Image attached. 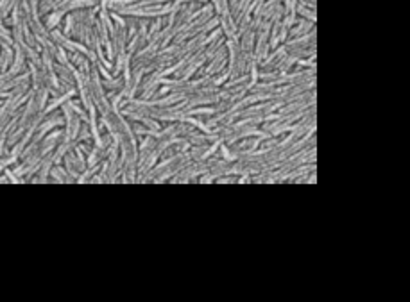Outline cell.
I'll list each match as a JSON object with an SVG mask.
<instances>
[{
  "label": "cell",
  "mask_w": 410,
  "mask_h": 302,
  "mask_svg": "<svg viewBox=\"0 0 410 302\" xmlns=\"http://www.w3.org/2000/svg\"><path fill=\"white\" fill-rule=\"evenodd\" d=\"M65 13H66L65 9H54L50 14H47V20H45V27H47L48 31H52V29H56V25L63 20Z\"/></svg>",
  "instance_id": "7a4b0ae2"
},
{
  "label": "cell",
  "mask_w": 410,
  "mask_h": 302,
  "mask_svg": "<svg viewBox=\"0 0 410 302\" xmlns=\"http://www.w3.org/2000/svg\"><path fill=\"white\" fill-rule=\"evenodd\" d=\"M102 86L106 89H111V91H120V89L126 86V79H120V77H109V79H102Z\"/></svg>",
  "instance_id": "3957f363"
},
{
  "label": "cell",
  "mask_w": 410,
  "mask_h": 302,
  "mask_svg": "<svg viewBox=\"0 0 410 302\" xmlns=\"http://www.w3.org/2000/svg\"><path fill=\"white\" fill-rule=\"evenodd\" d=\"M97 5H99V0H70L63 9L76 11V9H85V7H97Z\"/></svg>",
  "instance_id": "6da1fadb"
}]
</instances>
